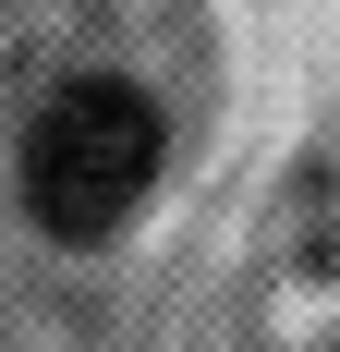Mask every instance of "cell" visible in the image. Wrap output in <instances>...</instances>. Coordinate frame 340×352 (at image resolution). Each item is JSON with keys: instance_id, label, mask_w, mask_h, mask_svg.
<instances>
[{"instance_id": "obj_1", "label": "cell", "mask_w": 340, "mask_h": 352, "mask_svg": "<svg viewBox=\"0 0 340 352\" xmlns=\"http://www.w3.org/2000/svg\"><path fill=\"white\" fill-rule=\"evenodd\" d=\"M146 170H158V109L134 85H109V73L61 85V98L36 109V134H25V207L61 243H98L109 219L146 195Z\"/></svg>"}]
</instances>
